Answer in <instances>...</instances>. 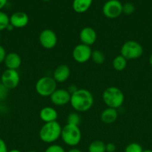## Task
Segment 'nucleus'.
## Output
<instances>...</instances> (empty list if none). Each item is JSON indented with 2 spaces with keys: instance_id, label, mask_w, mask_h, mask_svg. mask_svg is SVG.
<instances>
[{
  "instance_id": "nucleus-38",
  "label": "nucleus",
  "mask_w": 152,
  "mask_h": 152,
  "mask_svg": "<svg viewBox=\"0 0 152 152\" xmlns=\"http://www.w3.org/2000/svg\"><path fill=\"white\" fill-rule=\"evenodd\" d=\"M28 152H37V151H28Z\"/></svg>"
},
{
  "instance_id": "nucleus-37",
  "label": "nucleus",
  "mask_w": 152,
  "mask_h": 152,
  "mask_svg": "<svg viewBox=\"0 0 152 152\" xmlns=\"http://www.w3.org/2000/svg\"><path fill=\"white\" fill-rule=\"evenodd\" d=\"M142 152H152V150L147 149V150H143Z\"/></svg>"
},
{
  "instance_id": "nucleus-7",
  "label": "nucleus",
  "mask_w": 152,
  "mask_h": 152,
  "mask_svg": "<svg viewBox=\"0 0 152 152\" xmlns=\"http://www.w3.org/2000/svg\"><path fill=\"white\" fill-rule=\"evenodd\" d=\"M20 76L17 70L6 69L1 76V83L4 85L8 90L14 89L19 86Z\"/></svg>"
},
{
  "instance_id": "nucleus-19",
  "label": "nucleus",
  "mask_w": 152,
  "mask_h": 152,
  "mask_svg": "<svg viewBox=\"0 0 152 152\" xmlns=\"http://www.w3.org/2000/svg\"><path fill=\"white\" fill-rule=\"evenodd\" d=\"M127 60L122 55L116 56L113 60V67L116 71H122L127 66Z\"/></svg>"
},
{
  "instance_id": "nucleus-22",
  "label": "nucleus",
  "mask_w": 152,
  "mask_h": 152,
  "mask_svg": "<svg viewBox=\"0 0 152 152\" xmlns=\"http://www.w3.org/2000/svg\"><path fill=\"white\" fill-rule=\"evenodd\" d=\"M10 25V16L4 12L0 10V32L7 29Z\"/></svg>"
},
{
  "instance_id": "nucleus-12",
  "label": "nucleus",
  "mask_w": 152,
  "mask_h": 152,
  "mask_svg": "<svg viewBox=\"0 0 152 152\" xmlns=\"http://www.w3.org/2000/svg\"><path fill=\"white\" fill-rule=\"evenodd\" d=\"M79 39L82 44L90 46L96 42V31L91 27H85L82 28L79 34Z\"/></svg>"
},
{
  "instance_id": "nucleus-17",
  "label": "nucleus",
  "mask_w": 152,
  "mask_h": 152,
  "mask_svg": "<svg viewBox=\"0 0 152 152\" xmlns=\"http://www.w3.org/2000/svg\"><path fill=\"white\" fill-rule=\"evenodd\" d=\"M118 116L119 114H118L117 109L107 107V108L103 110L102 112L101 113L100 118H101V122L104 123V124L110 125L116 121V120L118 119Z\"/></svg>"
},
{
  "instance_id": "nucleus-3",
  "label": "nucleus",
  "mask_w": 152,
  "mask_h": 152,
  "mask_svg": "<svg viewBox=\"0 0 152 152\" xmlns=\"http://www.w3.org/2000/svg\"><path fill=\"white\" fill-rule=\"evenodd\" d=\"M61 131L62 127L58 122L46 123L40 129L39 136L43 142L51 144L61 137Z\"/></svg>"
},
{
  "instance_id": "nucleus-35",
  "label": "nucleus",
  "mask_w": 152,
  "mask_h": 152,
  "mask_svg": "<svg viewBox=\"0 0 152 152\" xmlns=\"http://www.w3.org/2000/svg\"><path fill=\"white\" fill-rule=\"evenodd\" d=\"M149 63H150V65L152 66V53L151 54L150 57H149Z\"/></svg>"
},
{
  "instance_id": "nucleus-32",
  "label": "nucleus",
  "mask_w": 152,
  "mask_h": 152,
  "mask_svg": "<svg viewBox=\"0 0 152 152\" xmlns=\"http://www.w3.org/2000/svg\"><path fill=\"white\" fill-rule=\"evenodd\" d=\"M7 3V0H0V10L4 8Z\"/></svg>"
},
{
  "instance_id": "nucleus-28",
  "label": "nucleus",
  "mask_w": 152,
  "mask_h": 152,
  "mask_svg": "<svg viewBox=\"0 0 152 152\" xmlns=\"http://www.w3.org/2000/svg\"><path fill=\"white\" fill-rule=\"evenodd\" d=\"M6 55H7V52H6L5 49H4V48L2 45H0V64L4 62Z\"/></svg>"
},
{
  "instance_id": "nucleus-30",
  "label": "nucleus",
  "mask_w": 152,
  "mask_h": 152,
  "mask_svg": "<svg viewBox=\"0 0 152 152\" xmlns=\"http://www.w3.org/2000/svg\"><path fill=\"white\" fill-rule=\"evenodd\" d=\"M7 146L4 140L0 138V152H7Z\"/></svg>"
},
{
  "instance_id": "nucleus-9",
  "label": "nucleus",
  "mask_w": 152,
  "mask_h": 152,
  "mask_svg": "<svg viewBox=\"0 0 152 152\" xmlns=\"http://www.w3.org/2000/svg\"><path fill=\"white\" fill-rule=\"evenodd\" d=\"M92 52L90 46L80 43L77 45L73 49L72 57L76 62L83 64L91 59Z\"/></svg>"
},
{
  "instance_id": "nucleus-23",
  "label": "nucleus",
  "mask_w": 152,
  "mask_h": 152,
  "mask_svg": "<svg viewBox=\"0 0 152 152\" xmlns=\"http://www.w3.org/2000/svg\"><path fill=\"white\" fill-rule=\"evenodd\" d=\"M80 123V117L76 112L70 113L67 117V124L75 125L79 126Z\"/></svg>"
},
{
  "instance_id": "nucleus-20",
  "label": "nucleus",
  "mask_w": 152,
  "mask_h": 152,
  "mask_svg": "<svg viewBox=\"0 0 152 152\" xmlns=\"http://www.w3.org/2000/svg\"><path fill=\"white\" fill-rule=\"evenodd\" d=\"M89 152H106V144L101 140H94L88 147Z\"/></svg>"
},
{
  "instance_id": "nucleus-1",
  "label": "nucleus",
  "mask_w": 152,
  "mask_h": 152,
  "mask_svg": "<svg viewBox=\"0 0 152 152\" xmlns=\"http://www.w3.org/2000/svg\"><path fill=\"white\" fill-rule=\"evenodd\" d=\"M69 103L72 108L77 112H86L93 105V95L86 89H77L71 94Z\"/></svg>"
},
{
  "instance_id": "nucleus-39",
  "label": "nucleus",
  "mask_w": 152,
  "mask_h": 152,
  "mask_svg": "<svg viewBox=\"0 0 152 152\" xmlns=\"http://www.w3.org/2000/svg\"><path fill=\"white\" fill-rule=\"evenodd\" d=\"M43 1H50V0H43Z\"/></svg>"
},
{
  "instance_id": "nucleus-26",
  "label": "nucleus",
  "mask_w": 152,
  "mask_h": 152,
  "mask_svg": "<svg viewBox=\"0 0 152 152\" xmlns=\"http://www.w3.org/2000/svg\"><path fill=\"white\" fill-rule=\"evenodd\" d=\"M44 152H66L64 148L61 145H57V144H52L49 145Z\"/></svg>"
},
{
  "instance_id": "nucleus-36",
  "label": "nucleus",
  "mask_w": 152,
  "mask_h": 152,
  "mask_svg": "<svg viewBox=\"0 0 152 152\" xmlns=\"http://www.w3.org/2000/svg\"><path fill=\"white\" fill-rule=\"evenodd\" d=\"M7 152H21V151L18 149H12V150H10V151H8Z\"/></svg>"
},
{
  "instance_id": "nucleus-29",
  "label": "nucleus",
  "mask_w": 152,
  "mask_h": 152,
  "mask_svg": "<svg viewBox=\"0 0 152 152\" xmlns=\"http://www.w3.org/2000/svg\"><path fill=\"white\" fill-rule=\"evenodd\" d=\"M116 149V145L113 142H108L106 144V152H115Z\"/></svg>"
},
{
  "instance_id": "nucleus-14",
  "label": "nucleus",
  "mask_w": 152,
  "mask_h": 152,
  "mask_svg": "<svg viewBox=\"0 0 152 152\" xmlns=\"http://www.w3.org/2000/svg\"><path fill=\"white\" fill-rule=\"evenodd\" d=\"M71 70L66 65H60L57 67L53 72V78L57 83H64L70 77Z\"/></svg>"
},
{
  "instance_id": "nucleus-4",
  "label": "nucleus",
  "mask_w": 152,
  "mask_h": 152,
  "mask_svg": "<svg viewBox=\"0 0 152 152\" xmlns=\"http://www.w3.org/2000/svg\"><path fill=\"white\" fill-rule=\"evenodd\" d=\"M61 137L66 145L75 147L81 140V131L79 126L66 123L62 128Z\"/></svg>"
},
{
  "instance_id": "nucleus-16",
  "label": "nucleus",
  "mask_w": 152,
  "mask_h": 152,
  "mask_svg": "<svg viewBox=\"0 0 152 152\" xmlns=\"http://www.w3.org/2000/svg\"><path fill=\"white\" fill-rule=\"evenodd\" d=\"M58 114L56 110L50 106H46L42 108L40 111V118L42 121L46 123L57 121Z\"/></svg>"
},
{
  "instance_id": "nucleus-21",
  "label": "nucleus",
  "mask_w": 152,
  "mask_h": 152,
  "mask_svg": "<svg viewBox=\"0 0 152 152\" xmlns=\"http://www.w3.org/2000/svg\"><path fill=\"white\" fill-rule=\"evenodd\" d=\"M105 55L102 51L99 50H92V55H91V59L94 63L97 65H102L105 62Z\"/></svg>"
},
{
  "instance_id": "nucleus-11",
  "label": "nucleus",
  "mask_w": 152,
  "mask_h": 152,
  "mask_svg": "<svg viewBox=\"0 0 152 152\" xmlns=\"http://www.w3.org/2000/svg\"><path fill=\"white\" fill-rule=\"evenodd\" d=\"M71 94L68 90L63 88H57L50 96V100L52 104L57 106H63L69 103Z\"/></svg>"
},
{
  "instance_id": "nucleus-10",
  "label": "nucleus",
  "mask_w": 152,
  "mask_h": 152,
  "mask_svg": "<svg viewBox=\"0 0 152 152\" xmlns=\"http://www.w3.org/2000/svg\"><path fill=\"white\" fill-rule=\"evenodd\" d=\"M40 44L45 49H53L58 44V36L51 29H44L39 35Z\"/></svg>"
},
{
  "instance_id": "nucleus-40",
  "label": "nucleus",
  "mask_w": 152,
  "mask_h": 152,
  "mask_svg": "<svg viewBox=\"0 0 152 152\" xmlns=\"http://www.w3.org/2000/svg\"><path fill=\"white\" fill-rule=\"evenodd\" d=\"M0 39H1V37H0Z\"/></svg>"
},
{
  "instance_id": "nucleus-34",
  "label": "nucleus",
  "mask_w": 152,
  "mask_h": 152,
  "mask_svg": "<svg viewBox=\"0 0 152 152\" xmlns=\"http://www.w3.org/2000/svg\"><path fill=\"white\" fill-rule=\"evenodd\" d=\"M13 28H13V27L12 26V25H10H10H9L8 26H7V29H6V30H7V31H13Z\"/></svg>"
},
{
  "instance_id": "nucleus-2",
  "label": "nucleus",
  "mask_w": 152,
  "mask_h": 152,
  "mask_svg": "<svg viewBox=\"0 0 152 152\" xmlns=\"http://www.w3.org/2000/svg\"><path fill=\"white\" fill-rule=\"evenodd\" d=\"M102 99L108 108H120L125 102V95L122 91L115 86L107 88L102 94Z\"/></svg>"
},
{
  "instance_id": "nucleus-5",
  "label": "nucleus",
  "mask_w": 152,
  "mask_h": 152,
  "mask_svg": "<svg viewBox=\"0 0 152 152\" xmlns=\"http://www.w3.org/2000/svg\"><path fill=\"white\" fill-rule=\"evenodd\" d=\"M143 47L135 40H128L122 45L120 54L127 60H134L141 57L143 54Z\"/></svg>"
},
{
  "instance_id": "nucleus-33",
  "label": "nucleus",
  "mask_w": 152,
  "mask_h": 152,
  "mask_svg": "<svg viewBox=\"0 0 152 152\" xmlns=\"http://www.w3.org/2000/svg\"><path fill=\"white\" fill-rule=\"evenodd\" d=\"M67 152H82V151L77 148H71V149L69 150Z\"/></svg>"
},
{
  "instance_id": "nucleus-27",
  "label": "nucleus",
  "mask_w": 152,
  "mask_h": 152,
  "mask_svg": "<svg viewBox=\"0 0 152 152\" xmlns=\"http://www.w3.org/2000/svg\"><path fill=\"white\" fill-rule=\"evenodd\" d=\"M8 89L0 83V101L4 100L7 96V93H8Z\"/></svg>"
},
{
  "instance_id": "nucleus-31",
  "label": "nucleus",
  "mask_w": 152,
  "mask_h": 152,
  "mask_svg": "<svg viewBox=\"0 0 152 152\" xmlns=\"http://www.w3.org/2000/svg\"><path fill=\"white\" fill-rule=\"evenodd\" d=\"M78 88H77V87L75 86H73V85H72V86H70L69 87V89H68V91L69 92L70 94H73L75 91H76L77 90Z\"/></svg>"
},
{
  "instance_id": "nucleus-25",
  "label": "nucleus",
  "mask_w": 152,
  "mask_h": 152,
  "mask_svg": "<svg viewBox=\"0 0 152 152\" xmlns=\"http://www.w3.org/2000/svg\"><path fill=\"white\" fill-rule=\"evenodd\" d=\"M135 11V6L131 2H126L122 5V13L125 15H131Z\"/></svg>"
},
{
  "instance_id": "nucleus-24",
  "label": "nucleus",
  "mask_w": 152,
  "mask_h": 152,
  "mask_svg": "<svg viewBox=\"0 0 152 152\" xmlns=\"http://www.w3.org/2000/svg\"><path fill=\"white\" fill-rule=\"evenodd\" d=\"M143 148L140 144L137 142H131L126 146L125 152H142Z\"/></svg>"
},
{
  "instance_id": "nucleus-15",
  "label": "nucleus",
  "mask_w": 152,
  "mask_h": 152,
  "mask_svg": "<svg viewBox=\"0 0 152 152\" xmlns=\"http://www.w3.org/2000/svg\"><path fill=\"white\" fill-rule=\"evenodd\" d=\"M3 63L6 67V69L17 70L22 65V59L18 53L10 52L7 53Z\"/></svg>"
},
{
  "instance_id": "nucleus-6",
  "label": "nucleus",
  "mask_w": 152,
  "mask_h": 152,
  "mask_svg": "<svg viewBox=\"0 0 152 152\" xmlns=\"http://www.w3.org/2000/svg\"><path fill=\"white\" fill-rule=\"evenodd\" d=\"M57 84L58 83L54 80L53 77L44 76L39 79L36 83V91L40 96L50 97L51 95L57 89Z\"/></svg>"
},
{
  "instance_id": "nucleus-13",
  "label": "nucleus",
  "mask_w": 152,
  "mask_h": 152,
  "mask_svg": "<svg viewBox=\"0 0 152 152\" xmlns=\"http://www.w3.org/2000/svg\"><path fill=\"white\" fill-rule=\"evenodd\" d=\"M29 22V17L25 12L17 11L10 16V24L14 28H22Z\"/></svg>"
},
{
  "instance_id": "nucleus-18",
  "label": "nucleus",
  "mask_w": 152,
  "mask_h": 152,
  "mask_svg": "<svg viewBox=\"0 0 152 152\" xmlns=\"http://www.w3.org/2000/svg\"><path fill=\"white\" fill-rule=\"evenodd\" d=\"M92 0H73L72 8L77 13H83L87 11L91 7Z\"/></svg>"
},
{
  "instance_id": "nucleus-8",
  "label": "nucleus",
  "mask_w": 152,
  "mask_h": 152,
  "mask_svg": "<svg viewBox=\"0 0 152 152\" xmlns=\"http://www.w3.org/2000/svg\"><path fill=\"white\" fill-rule=\"evenodd\" d=\"M122 5L119 0H108L103 5V14L108 19H116L122 13Z\"/></svg>"
}]
</instances>
